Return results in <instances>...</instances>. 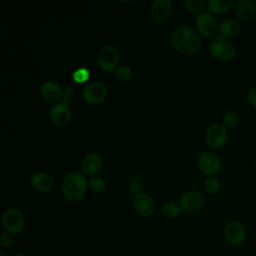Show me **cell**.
I'll use <instances>...</instances> for the list:
<instances>
[{
  "label": "cell",
  "instance_id": "obj_31",
  "mask_svg": "<svg viewBox=\"0 0 256 256\" xmlns=\"http://www.w3.org/2000/svg\"><path fill=\"white\" fill-rule=\"evenodd\" d=\"M246 98H247V101H248L249 105L256 109V86L250 88V89L247 91Z\"/></svg>",
  "mask_w": 256,
  "mask_h": 256
},
{
  "label": "cell",
  "instance_id": "obj_11",
  "mask_svg": "<svg viewBox=\"0 0 256 256\" xmlns=\"http://www.w3.org/2000/svg\"><path fill=\"white\" fill-rule=\"evenodd\" d=\"M82 96L89 104H99L105 100L107 96V88L101 82H92L83 89Z\"/></svg>",
  "mask_w": 256,
  "mask_h": 256
},
{
  "label": "cell",
  "instance_id": "obj_17",
  "mask_svg": "<svg viewBox=\"0 0 256 256\" xmlns=\"http://www.w3.org/2000/svg\"><path fill=\"white\" fill-rule=\"evenodd\" d=\"M62 89L56 82L46 81L40 88V94L42 98L48 102H56L62 99Z\"/></svg>",
  "mask_w": 256,
  "mask_h": 256
},
{
  "label": "cell",
  "instance_id": "obj_18",
  "mask_svg": "<svg viewBox=\"0 0 256 256\" xmlns=\"http://www.w3.org/2000/svg\"><path fill=\"white\" fill-rule=\"evenodd\" d=\"M240 31H241L240 23L233 18L224 19L218 25L219 35L228 39L237 36L240 33Z\"/></svg>",
  "mask_w": 256,
  "mask_h": 256
},
{
  "label": "cell",
  "instance_id": "obj_1",
  "mask_svg": "<svg viewBox=\"0 0 256 256\" xmlns=\"http://www.w3.org/2000/svg\"><path fill=\"white\" fill-rule=\"evenodd\" d=\"M171 44L176 51L182 54H193L200 49L201 38L191 26L180 25L174 29L171 35Z\"/></svg>",
  "mask_w": 256,
  "mask_h": 256
},
{
  "label": "cell",
  "instance_id": "obj_22",
  "mask_svg": "<svg viewBox=\"0 0 256 256\" xmlns=\"http://www.w3.org/2000/svg\"><path fill=\"white\" fill-rule=\"evenodd\" d=\"M240 122V117L236 111L230 110L224 113L222 117V124L227 128V129H232L235 128Z\"/></svg>",
  "mask_w": 256,
  "mask_h": 256
},
{
  "label": "cell",
  "instance_id": "obj_5",
  "mask_svg": "<svg viewBox=\"0 0 256 256\" xmlns=\"http://www.w3.org/2000/svg\"><path fill=\"white\" fill-rule=\"evenodd\" d=\"M247 237V230L245 225L238 221H229L224 228V239L225 241L234 247L242 245Z\"/></svg>",
  "mask_w": 256,
  "mask_h": 256
},
{
  "label": "cell",
  "instance_id": "obj_26",
  "mask_svg": "<svg viewBox=\"0 0 256 256\" xmlns=\"http://www.w3.org/2000/svg\"><path fill=\"white\" fill-rule=\"evenodd\" d=\"M89 186H90V188H91V190L93 192H95L97 194H100V193H102L105 190L106 182L101 177L93 176L89 180Z\"/></svg>",
  "mask_w": 256,
  "mask_h": 256
},
{
  "label": "cell",
  "instance_id": "obj_32",
  "mask_svg": "<svg viewBox=\"0 0 256 256\" xmlns=\"http://www.w3.org/2000/svg\"><path fill=\"white\" fill-rule=\"evenodd\" d=\"M12 256H27L24 252H21V251H18V252H15Z\"/></svg>",
  "mask_w": 256,
  "mask_h": 256
},
{
  "label": "cell",
  "instance_id": "obj_27",
  "mask_svg": "<svg viewBox=\"0 0 256 256\" xmlns=\"http://www.w3.org/2000/svg\"><path fill=\"white\" fill-rule=\"evenodd\" d=\"M72 78L76 83H84L86 82L89 78H90V73L89 70L85 67H80L78 69H76L73 74H72Z\"/></svg>",
  "mask_w": 256,
  "mask_h": 256
},
{
  "label": "cell",
  "instance_id": "obj_15",
  "mask_svg": "<svg viewBox=\"0 0 256 256\" xmlns=\"http://www.w3.org/2000/svg\"><path fill=\"white\" fill-rule=\"evenodd\" d=\"M172 7L171 0H154L150 8L151 16L157 21L166 20L172 11Z\"/></svg>",
  "mask_w": 256,
  "mask_h": 256
},
{
  "label": "cell",
  "instance_id": "obj_29",
  "mask_svg": "<svg viewBox=\"0 0 256 256\" xmlns=\"http://www.w3.org/2000/svg\"><path fill=\"white\" fill-rule=\"evenodd\" d=\"M15 242V239H14V235L11 234V233H8V232H3L1 235H0V246L2 248H10L13 246Z\"/></svg>",
  "mask_w": 256,
  "mask_h": 256
},
{
  "label": "cell",
  "instance_id": "obj_34",
  "mask_svg": "<svg viewBox=\"0 0 256 256\" xmlns=\"http://www.w3.org/2000/svg\"><path fill=\"white\" fill-rule=\"evenodd\" d=\"M254 165H255V168H256V155H255V159H254Z\"/></svg>",
  "mask_w": 256,
  "mask_h": 256
},
{
  "label": "cell",
  "instance_id": "obj_13",
  "mask_svg": "<svg viewBox=\"0 0 256 256\" xmlns=\"http://www.w3.org/2000/svg\"><path fill=\"white\" fill-rule=\"evenodd\" d=\"M133 207L138 215L142 217H149L155 210V203L150 195L142 192L134 196Z\"/></svg>",
  "mask_w": 256,
  "mask_h": 256
},
{
  "label": "cell",
  "instance_id": "obj_20",
  "mask_svg": "<svg viewBox=\"0 0 256 256\" xmlns=\"http://www.w3.org/2000/svg\"><path fill=\"white\" fill-rule=\"evenodd\" d=\"M235 1L233 0H208L206 3L207 8L212 14H226L233 10Z\"/></svg>",
  "mask_w": 256,
  "mask_h": 256
},
{
  "label": "cell",
  "instance_id": "obj_3",
  "mask_svg": "<svg viewBox=\"0 0 256 256\" xmlns=\"http://www.w3.org/2000/svg\"><path fill=\"white\" fill-rule=\"evenodd\" d=\"M210 54L220 61H230L236 56V48L234 44L223 36L214 37L209 45Z\"/></svg>",
  "mask_w": 256,
  "mask_h": 256
},
{
  "label": "cell",
  "instance_id": "obj_9",
  "mask_svg": "<svg viewBox=\"0 0 256 256\" xmlns=\"http://www.w3.org/2000/svg\"><path fill=\"white\" fill-rule=\"evenodd\" d=\"M198 167L200 171L208 176H214L220 171L221 161L219 157L210 151L202 152L197 160Z\"/></svg>",
  "mask_w": 256,
  "mask_h": 256
},
{
  "label": "cell",
  "instance_id": "obj_19",
  "mask_svg": "<svg viewBox=\"0 0 256 256\" xmlns=\"http://www.w3.org/2000/svg\"><path fill=\"white\" fill-rule=\"evenodd\" d=\"M31 184L39 192H48L52 189L54 180L50 174L45 172H38L32 176Z\"/></svg>",
  "mask_w": 256,
  "mask_h": 256
},
{
  "label": "cell",
  "instance_id": "obj_8",
  "mask_svg": "<svg viewBox=\"0 0 256 256\" xmlns=\"http://www.w3.org/2000/svg\"><path fill=\"white\" fill-rule=\"evenodd\" d=\"M97 60L101 69L106 72H112L117 69L119 62V52L114 46H103L98 52Z\"/></svg>",
  "mask_w": 256,
  "mask_h": 256
},
{
  "label": "cell",
  "instance_id": "obj_30",
  "mask_svg": "<svg viewBox=\"0 0 256 256\" xmlns=\"http://www.w3.org/2000/svg\"><path fill=\"white\" fill-rule=\"evenodd\" d=\"M73 95H74V89L73 87L71 86H66L63 90V93H62V100H63V103L65 104H68L73 100Z\"/></svg>",
  "mask_w": 256,
  "mask_h": 256
},
{
  "label": "cell",
  "instance_id": "obj_12",
  "mask_svg": "<svg viewBox=\"0 0 256 256\" xmlns=\"http://www.w3.org/2000/svg\"><path fill=\"white\" fill-rule=\"evenodd\" d=\"M51 121L58 127L67 126L72 120V112L68 104L56 103L50 109Z\"/></svg>",
  "mask_w": 256,
  "mask_h": 256
},
{
  "label": "cell",
  "instance_id": "obj_28",
  "mask_svg": "<svg viewBox=\"0 0 256 256\" xmlns=\"http://www.w3.org/2000/svg\"><path fill=\"white\" fill-rule=\"evenodd\" d=\"M115 76H116V78L118 80H120L122 82H126V81H128L131 78L132 71H131V69L128 66L120 65L115 70Z\"/></svg>",
  "mask_w": 256,
  "mask_h": 256
},
{
  "label": "cell",
  "instance_id": "obj_7",
  "mask_svg": "<svg viewBox=\"0 0 256 256\" xmlns=\"http://www.w3.org/2000/svg\"><path fill=\"white\" fill-rule=\"evenodd\" d=\"M205 200L203 195L195 190H190L181 195L179 206L185 213L193 214L199 212L204 206Z\"/></svg>",
  "mask_w": 256,
  "mask_h": 256
},
{
  "label": "cell",
  "instance_id": "obj_23",
  "mask_svg": "<svg viewBox=\"0 0 256 256\" xmlns=\"http://www.w3.org/2000/svg\"><path fill=\"white\" fill-rule=\"evenodd\" d=\"M128 187H129V190L131 193L133 194H139V193H142V190L144 189L145 187V181L143 179L142 176L140 175H135L133 176L130 181H129V184H128Z\"/></svg>",
  "mask_w": 256,
  "mask_h": 256
},
{
  "label": "cell",
  "instance_id": "obj_24",
  "mask_svg": "<svg viewBox=\"0 0 256 256\" xmlns=\"http://www.w3.org/2000/svg\"><path fill=\"white\" fill-rule=\"evenodd\" d=\"M183 5L188 12L192 14H197L204 10L206 3L203 0H186L184 1Z\"/></svg>",
  "mask_w": 256,
  "mask_h": 256
},
{
  "label": "cell",
  "instance_id": "obj_21",
  "mask_svg": "<svg viewBox=\"0 0 256 256\" xmlns=\"http://www.w3.org/2000/svg\"><path fill=\"white\" fill-rule=\"evenodd\" d=\"M161 211L164 217L168 219H174L180 216L182 209L175 202H166L165 204H163Z\"/></svg>",
  "mask_w": 256,
  "mask_h": 256
},
{
  "label": "cell",
  "instance_id": "obj_4",
  "mask_svg": "<svg viewBox=\"0 0 256 256\" xmlns=\"http://www.w3.org/2000/svg\"><path fill=\"white\" fill-rule=\"evenodd\" d=\"M1 223L6 232L16 235L23 231L25 227V217L20 210L8 208L2 214Z\"/></svg>",
  "mask_w": 256,
  "mask_h": 256
},
{
  "label": "cell",
  "instance_id": "obj_14",
  "mask_svg": "<svg viewBox=\"0 0 256 256\" xmlns=\"http://www.w3.org/2000/svg\"><path fill=\"white\" fill-rule=\"evenodd\" d=\"M233 12L239 20H250L256 13V3L253 0H237L234 3Z\"/></svg>",
  "mask_w": 256,
  "mask_h": 256
},
{
  "label": "cell",
  "instance_id": "obj_25",
  "mask_svg": "<svg viewBox=\"0 0 256 256\" xmlns=\"http://www.w3.org/2000/svg\"><path fill=\"white\" fill-rule=\"evenodd\" d=\"M204 189L209 194H216L220 189V181L214 176H208L204 181Z\"/></svg>",
  "mask_w": 256,
  "mask_h": 256
},
{
  "label": "cell",
  "instance_id": "obj_10",
  "mask_svg": "<svg viewBox=\"0 0 256 256\" xmlns=\"http://www.w3.org/2000/svg\"><path fill=\"white\" fill-rule=\"evenodd\" d=\"M195 25L197 28V32L203 36H211L216 30L218 31V22L216 17L210 12L200 13L196 20Z\"/></svg>",
  "mask_w": 256,
  "mask_h": 256
},
{
  "label": "cell",
  "instance_id": "obj_33",
  "mask_svg": "<svg viewBox=\"0 0 256 256\" xmlns=\"http://www.w3.org/2000/svg\"><path fill=\"white\" fill-rule=\"evenodd\" d=\"M0 256H8L4 251H0Z\"/></svg>",
  "mask_w": 256,
  "mask_h": 256
},
{
  "label": "cell",
  "instance_id": "obj_2",
  "mask_svg": "<svg viewBox=\"0 0 256 256\" xmlns=\"http://www.w3.org/2000/svg\"><path fill=\"white\" fill-rule=\"evenodd\" d=\"M87 190V179L78 172L67 174L62 181V193L70 202L80 201Z\"/></svg>",
  "mask_w": 256,
  "mask_h": 256
},
{
  "label": "cell",
  "instance_id": "obj_6",
  "mask_svg": "<svg viewBox=\"0 0 256 256\" xmlns=\"http://www.w3.org/2000/svg\"><path fill=\"white\" fill-rule=\"evenodd\" d=\"M228 129L222 123H213L205 131L206 144L213 149L224 146L228 139Z\"/></svg>",
  "mask_w": 256,
  "mask_h": 256
},
{
  "label": "cell",
  "instance_id": "obj_16",
  "mask_svg": "<svg viewBox=\"0 0 256 256\" xmlns=\"http://www.w3.org/2000/svg\"><path fill=\"white\" fill-rule=\"evenodd\" d=\"M102 167V158L97 153H88L81 162V170L84 174L92 176L96 174Z\"/></svg>",
  "mask_w": 256,
  "mask_h": 256
}]
</instances>
